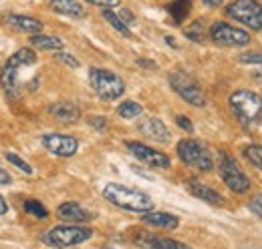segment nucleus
Masks as SVG:
<instances>
[{
	"label": "nucleus",
	"instance_id": "nucleus-1",
	"mask_svg": "<svg viewBox=\"0 0 262 249\" xmlns=\"http://www.w3.org/2000/svg\"><path fill=\"white\" fill-rule=\"evenodd\" d=\"M103 197L113 203L119 209L133 211V213H149L154 211V199L137 189L119 185V183H107L103 187Z\"/></svg>",
	"mask_w": 262,
	"mask_h": 249
},
{
	"label": "nucleus",
	"instance_id": "nucleus-2",
	"mask_svg": "<svg viewBox=\"0 0 262 249\" xmlns=\"http://www.w3.org/2000/svg\"><path fill=\"white\" fill-rule=\"evenodd\" d=\"M34 62H36V55H34L33 48H20L4 62V66L0 70V85H2L6 96H10V98H18L20 96L18 68L20 66H31Z\"/></svg>",
	"mask_w": 262,
	"mask_h": 249
},
{
	"label": "nucleus",
	"instance_id": "nucleus-3",
	"mask_svg": "<svg viewBox=\"0 0 262 249\" xmlns=\"http://www.w3.org/2000/svg\"><path fill=\"white\" fill-rule=\"evenodd\" d=\"M228 105L232 115L240 121V124L252 127L254 123H258L262 115V96L258 93L248 91V89H240V91L230 94Z\"/></svg>",
	"mask_w": 262,
	"mask_h": 249
},
{
	"label": "nucleus",
	"instance_id": "nucleus-4",
	"mask_svg": "<svg viewBox=\"0 0 262 249\" xmlns=\"http://www.w3.org/2000/svg\"><path fill=\"white\" fill-rule=\"evenodd\" d=\"M89 83L101 101H117L125 91L123 79L111 70H105V68H91L89 70Z\"/></svg>",
	"mask_w": 262,
	"mask_h": 249
},
{
	"label": "nucleus",
	"instance_id": "nucleus-5",
	"mask_svg": "<svg viewBox=\"0 0 262 249\" xmlns=\"http://www.w3.org/2000/svg\"><path fill=\"white\" fill-rule=\"evenodd\" d=\"M178 157L182 159L184 165L194 167L198 171H212L214 169V159L208 147L196 141V139H182L178 143Z\"/></svg>",
	"mask_w": 262,
	"mask_h": 249
},
{
	"label": "nucleus",
	"instance_id": "nucleus-6",
	"mask_svg": "<svg viewBox=\"0 0 262 249\" xmlns=\"http://www.w3.org/2000/svg\"><path fill=\"white\" fill-rule=\"evenodd\" d=\"M93 237V231L81 225H57L49 229L45 235V241L53 247H73L79 243H85Z\"/></svg>",
	"mask_w": 262,
	"mask_h": 249
},
{
	"label": "nucleus",
	"instance_id": "nucleus-7",
	"mask_svg": "<svg viewBox=\"0 0 262 249\" xmlns=\"http://www.w3.org/2000/svg\"><path fill=\"white\" fill-rule=\"evenodd\" d=\"M226 14L252 31H262V4L258 0H234L228 4Z\"/></svg>",
	"mask_w": 262,
	"mask_h": 249
},
{
	"label": "nucleus",
	"instance_id": "nucleus-8",
	"mask_svg": "<svg viewBox=\"0 0 262 249\" xmlns=\"http://www.w3.org/2000/svg\"><path fill=\"white\" fill-rule=\"evenodd\" d=\"M169 85L186 103H190L194 107H204L206 105V94L200 89L198 81L192 74H188L184 70H176V72L169 74Z\"/></svg>",
	"mask_w": 262,
	"mask_h": 249
},
{
	"label": "nucleus",
	"instance_id": "nucleus-9",
	"mask_svg": "<svg viewBox=\"0 0 262 249\" xmlns=\"http://www.w3.org/2000/svg\"><path fill=\"white\" fill-rule=\"evenodd\" d=\"M220 177L222 181L228 185V189L236 191V193H246L250 191V179L246 177V173L240 169V165L236 163V159H232L230 155L220 157V165H218Z\"/></svg>",
	"mask_w": 262,
	"mask_h": 249
},
{
	"label": "nucleus",
	"instance_id": "nucleus-10",
	"mask_svg": "<svg viewBox=\"0 0 262 249\" xmlns=\"http://www.w3.org/2000/svg\"><path fill=\"white\" fill-rule=\"evenodd\" d=\"M210 36L220 46H246L252 40L246 31L236 29L228 22H214L210 29Z\"/></svg>",
	"mask_w": 262,
	"mask_h": 249
},
{
	"label": "nucleus",
	"instance_id": "nucleus-11",
	"mask_svg": "<svg viewBox=\"0 0 262 249\" xmlns=\"http://www.w3.org/2000/svg\"><path fill=\"white\" fill-rule=\"evenodd\" d=\"M42 147L57 157H73L79 149V141L71 135L49 133V135L42 137Z\"/></svg>",
	"mask_w": 262,
	"mask_h": 249
},
{
	"label": "nucleus",
	"instance_id": "nucleus-12",
	"mask_svg": "<svg viewBox=\"0 0 262 249\" xmlns=\"http://www.w3.org/2000/svg\"><path fill=\"white\" fill-rule=\"evenodd\" d=\"M127 149L131 151V155L137 157L139 161H143L145 165H149L151 169H167L171 165L169 157L160 153V151H156V149H151V147H147V145H143V143L129 141L127 143Z\"/></svg>",
	"mask_w": 262,
	"mask_h": 249
},
{
	"label": "nucleus",
	"instance_id": "nucleus-13",
	"mask_svg": "<svg viewBox=\"0 0 262 249\" xmlns=\"http://www.w3.org/2000/svg\"><path fill=\"white\" fill-rule=\"evenodd\" d=\"M135 243L143 249H192L182 241H176L169 237H160V235H154L149 231H137Z\"/></svg>",
	"mask_w": 262,
	"mask_h": 249
},
{
	"label": "nucleus",
	"instance_id": "nucleus-14",
	"mask_svg": "<svg viewBox=\"0 0 262 249\" xmlns=\"http://www.w3.org/2000/svg\"><path fill=\"white\" fill-rule=\"evenodd\" d=\"M57 215H59V219H63L65 223H69V225H81V223L93 219V215H91L87 209H83V207H81L79 203H75V201H65V203H61V205L57 207Z\"/></svg>",
	"mask_w": 262,
	"mask_h": 249
},
{
	"label": "nucleus",
	"instance_id": "nucleus-15",
	"mask_svg": "<svg viewBox=\"0 0 262 249\" xmlns=\"http://www.w3.org/2000/svg\"><path fill=\"white\" fill-rule=\"evenodd\" d=\"M139 133L151 141H158V143H167L169 141V131L160 119L151 117V119H145L143 123H139Z\"/></svg>",
	"mask_w": 262,
	"mask_h": 249
},
{
	"label": "nucleus",
	"instance_id": "nucleus-16",
	"mask_svg": "<svg viewBox=\"0 0 262 249\" xmlns=\"http://www.w3.org/2000/svg\"><path fill=\"white\" fill-rule=\"evenodd\" d=\"M49 115L53 117V119H57L59 123H75V121H79V117H81V111H79V107L75 105V103H53L51 107H49Z\"/></svg>",
	"mask_w": 262,
	"mask_h": 249
},
{
	"label": "nucleus",
	"instance_id": "nucleus-17",
	"mask_svg": "<svg viewBox=\"0 0 262 249\" xmlns=\"http://www.w3.org/2000/svg\"><path fill=\"white\" fill-rule=\"evenodd\" d=\"M4 22L12 29L20 32H29V34H40L42 32V22L36 20L33 16H20V14H6Z\"/></svg>",
	"mask_w": 262,
	"mask_h": 249
},
{
	"label": "nucleus",
	"instance_id": "nucleus-18",
	"mask_svg": "<svg viewBox=\"0 0 262 249\" xmlns=\"http://www.w3.org/2000/svg\"><path fill=\"white\" fill-rule=\"evenodd\" d=\"M188 189H190V193H192L194 197L206 201V203H210V205L222 203V195H220L216 189H212L210 185H206V183H202V181H198V179H190V181H188Z\"/></svg>",
	"mask_w": 262,
	"mask_h": 249
},
{
	"label": "nucleus",
	"instance_id": "nucleus-19",
	"mask_svg": "<svg viewBox=\"0 0 262 249\" xmlns=\"http://www.w3.org/2000/svg\"><path fill=\"white\" fill-rule=\"evenodd\" d=\"M143 223L151 225V227H162V229H169L173 231L178 225H180V219L171 213H164V211H149V213H143L141 217Z\"/></svg>",
	"mask_w": 262,
	"mask_h": 249
},
{
	"label": "nucleus",
	"instance_id": "nucleus-20",
	"mask_svg": "<svg viewBox=\"0 0 262 249\" xmlns=\"http://www.w3.org/2000/svg\"><path fill=\"white\" fill-rule=\"evenodd\" d=\"M51 8L59 14L73 16V18H83L87 14L85 6L79 0H51Z\"/></svg>",
	"mask_w": 262,
	"mask_h": 249
},
{
	"label": "nucleus",
	"instance_id": "nucleus-21",
	"mask_svg": "<svg viewBox=\"0 0 262 249\" xmlns=\"http://www.w3.org/2000/svg\"><path fill=\"white\" fill-rule=\"evenodd\" d=\"M31 44L40 48V51H61L63 48V40L57 36H47V34H33L31 36Z\"/></svg>",
	"mask_w": 262,
	"mask_h": 249
},
{
	"label": "nucleus",
	"instance_id": "nucleus-22",
	"mask_svg": "<svg viewBox=\"0 0 262 249\" xmlns=\"http://www.w3.org/2000/svg\"><path fill=\"white\" fill-rule=\"evenodd\" d=\"M101 14H103V18H105V20H107V22H109V24H111L115 31L119 32V34H123V36H127V38H129V36H131L129 24H127V22H125V20H123L119 14H115L111 8H105Z\"/></svg>",
	"mask_w": 262,
	"mask_h": 249
},
{
	"label": "nucleus",
	"instance_id": "nucleus-23",
	"mask_svg": "<svg viewBox=\"0 0 262 249\" xmlns=\"http://www.w3.org/2000/svg\"><path fill=\"white\" fill-rule=\"evenodd\" d=\"M190 6H192V0H173V2L167 6V10H169L171 18L176 20V24L184 22V18H186L188 12H190Z\"/></svg>",
	"mask_w": 262,
	"mask_h": 249
},
{
	"label": "nucleus",
	"instance_id": "nucleus-24",
	"mask_svg": "<svg viewBox=\"0 0 262 249\" xmlns=\"http://www.w3.org/2000/svg\"><path fill=\"white\" fill-rule=\"evenodd\" d=\"M141 113H143V107L135 101H125L117 107V115L123 117V119H137Z\"/></svg>",
	"mask_w": 262,
	"mask_h": 249
},
{
	"label": "nucleus",
	"instance_id": "nucleus-25",
	"mask_svg": "<svg viewBox=\"0 0 262 249\" xmlns=\"http://www.w3.org/2000/svg\"><path fill=\"white\" fill-rule=\"evenodd\" d=\"M25 211H27L29 215L36 217V219H47V217H49L47 207H45L42 203H38L36 199H27V201H25Z\"/></svg>",
	"mask_w": 262,
	"mask_h": 249
},
{
	"label": "nucleus",
	"instance_id": "nucleus-26",
	"mask_svg": "<svg viewBox=\"0 0 262 249\" xmlns=\"http://www.w3.org/2000/svg\"><path fill=\"white\" fill-rule=\"evenodd\" d=\"M244 157L262 171V145H248L244 147Z\"/></svg>",
	"mask_w": 262,
	"mask_h": 249
},
{
	"label": "nucleus",
	"instance_id": "nucleus-27",
	"mask_svg": "<svg viewBox=\"0 0 262 249\" xmlns=\"http://www.w3.org/2000/svg\"><path fill=\"white\" fill-rule=\"evenodd\" d=\"M186 36L194 42H204V36H206V31H204V22L202 20H196L192 22L188 29H186Z\"/></svg>",
	"mask_w": 262,
	"mask_h": 249
},
{
	"label": "nucleus",
	"instance_id": "nucleus-28",
	"mask_svg": "<svg viewBox=\"0 0 262 249\" xmlns=\"http://www.w3.org/2000/svg\"><path fill=\"white\" fill-rule=\"evenodd\" d=\"M4 157H6V161H8V163H12L14 167H18L23 173H27V175H33V167H31V165H29L25 159H20V157L16 155V153H12V151H6V153H4Z\"/></svg>",
	"mask_w": 262,
	"mask_h": 249
},
{
	"label": "nucleus",
	"instance_id": "nucleus-29",
	"mask_svg": "<svg viewBox=\"0 0 262 249\" xmlns=\"http://www.w3.org/2000/svg\"><path fill=\"white\" fill-rule=\"evenodd\" d=\"M248 207H250V211H252L256 217L262 219V193H260V195H254V197L250 199Z\"/></svg>",
	"mask_w": 262,
	"mask_h": 249
},
{
	"label": "nucleus",
	"instance_id": "nucleus-30",
	"mask_svg": "<svg viewBox=\"0 0 262 249\" xmlns=\"http://www.w3.org/2000/svg\"><path fill=\"white\" fill-rule=\"evenodd\" d=\"M57 59L61 62H65L67 66H71V68H77L79 66V61L73 57V55H67V53H57Z\"/></svg>",
	"mask_w": 262,
	"mask_h": 249
},
{
	"label": "nucleus",
	"instance_id": "nucleus-31",
	"mask_svg": "<svg viewBox=\"0 0 262 249\" xmlns=\"http://www.w3.org/2000/svg\"><path fill=\"white\" fill-rule=\"evenodd\" d=\"M85 2L95 4V6H101V8L105 10V8H115V6H119L121 0H85Z\"/></svg>",
	"mask_w": 262,
	"mask_h": 249
},
{
	"label": "nucleus",
	"instance_id": "nucleus-32",
	"mask_svg": "<svg viewBox=\"0 0 262 249\" xmlns=\"http://www.w3.org/2000/svg\"><path fill=\"white\" fill-rule=\"evenodd\" d=\"M176 123H178V127H182L184 131H188V133H194V124H192V121H190L188 117H184V115H178V117H176Z\"/></svg>",
	"mask_w": 262,
	"mask_h": 249
},
{
	"label": "nucleus",
	"instance_id": "nucleus-33",
	"mask_svg": "<svg viewBox=\"0 0 262 249\" xmlns=\"http://www.w3.org/2000/svg\"><path fill=\"white\" fill-rule=\"evenodd\" d=\"M242 62H262V53H244L240 55Z\"/></svg>",
	"mask_w": 262,
	"mask_h": 249
},
{
	"label": "nucleus",
	"instance_id": "nucleus-34",
	"mask_svg": "<svg viewBox=\"0 0 262 249\" xmlns=\"http://www.w3.org/2000/svg\"><path fill=\"white\" fill-rule=\"evenodd\" d=\"M89 124H93L95 129L103 131V129H107V119H105V117H91V119H89Z\"/></svg>",
	"mask_w": 262,
	"mask_h": 249
},
{
	"label": "nucleus",
	"instance_id": "nucleus-35",
	"mask_svg": "<svg viewBox=\"0 0 262 249\" xmlns=\"http://www.w3.org/2000/svg\"><path fill=\"white\" fill-rule=\"evenodd\" d=\"M12 183V177L8 175V171L6 169H2L0 167V185H10Z\"/></svg>",
	"mask_w": 262,
	"mask_h": 249
},
{
	"label": "nucleus",
	"instance_id": "nucleus-36",
	"mask_svg": "<svg viewBox=\"0 0 262 249\" xmlns=\"http://www.w3.org/2000/svg\"><path fill=\"white\" fill-rule=\"evenodd\" d=\"M6 213H8V205H6L4 197L0 195V215H6Z\"/></svg>",
	"mask_w": 262,
	"mask_h": 249
},
{
	"label": "nucleus",
	"instance_id": "nucleus-37",
	"mask_svg": "<svg viewBox=\"0 0 262 249\" xmlns=\"http://www.w3.org/2000/svg\"><path fill=\"white\" fill-rule=\"evenodd\" d=\"M204 2H206L208 6H220V4L224 2V0H204Z\"/></svg>",
	"mask_w": 262,
	"mask_h": 249
},
{
	"label": "nucleus",
	"instance_id": "nucleus-38",
	"mask_svg": "<svg viewBox=\"0 0 262 249\" xmlns=\"http://www.w3.org/2000/svg\"><path fill=\"white\" fill-rule=\"evenodd\" d=\"M137 64H141V66H151V68L156 66L154 62H147V61H137Z\"/></svg>",
	"mask_w": 262,
	"mask_h": 249
}]
</instances>
